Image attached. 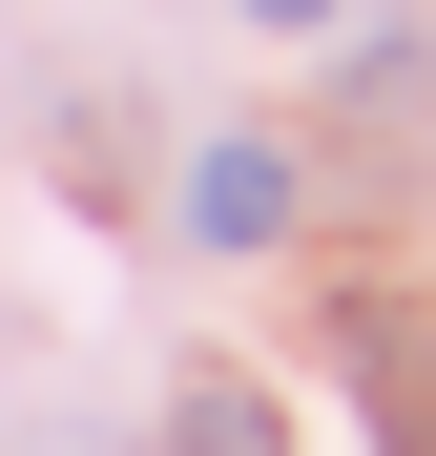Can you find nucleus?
Returning <instances> with one entry per match:
<instances>
[{
	"label": "nucleus",
	"instance_id": "obj_3",
	"mask_svg": "<svg viewBox=\"0 0 436 456\" xmlns=\"http://www.w3.org/2000/svg\"><path fill=\"white\" fill-rule=\"evenodd\" d=\"M145 456H291V415H270V373H167Z\"/></svg>",
	"mask_w": 436,
	"mask_h": 456
},
{
	"label": "nucleus",
	"instance_id": "obj_1",
	"mask_svg": "<svg viewBox=\"0 0 436 456\" xmlns=\"http://www.w3.org/2000/svg\"><path fill=\"white\" fill-rule=\"evenodd\" d=\"M333 373H374V456H436V312H415V290H353V312H333Z\"/></svg>",
	"mask_w": 436,
	"mask_h": 456
},
{
	"label": "nucleus",
	"instance_id": "obj_4",
	"mask_svg": "<svg viewBox=\"0 0 436 456\" xmlns=\"http://www.w3.org/2000/svg\"><path fill=\"white\" fill-rule=\"evenodd\" d=\"M250 21H270V42H312V21H353V0H250Z\"/></svg>",
	"mask_w": 436,
	"mask_h": 456
},
{
	"label": "nucleus",
	"instance_id": "obj_2",
	"mask_svg": "<svg viewBox=\"0 0 436 456\" xmlns=\"http://www.w3.org/2000/svg\"><path fill=\"white\" fill-rule=\"evenodd\" d=\"M187 249H291V145L270 125H208L187 145Z\"/></svg>",
	"mask_w": 436,
	"mask_h": 456
}]
</instances>
